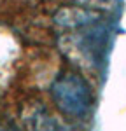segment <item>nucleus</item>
Listing matches in <instances>:
<instances>
[{"instance_id": "f257e3e1", "label": "nucleus", "mask_w": 126, "mask_h": 131, "mask_svg": "<svg viewBox=\"0 0 126 131\" xmlns=\"http://www.w3.org/2000/svg\"><path fill=\"white\" fill-rule=\"evenodd\" d=\"M68 30L70 35L67 37L65 49L70 52V58L91 70L102 72V68L109 63V54L114 44L112 26L102 21L98 14L94 19Z\"/></svg>"}, {"instance_id": "f03ea898", "label": "nucleus", "mask_w": 126, "mask_h": 131, "mask_svg": "<svg viewBox=\"0 0 126 131\" xmlns=\"http://www.w3.org/2000/svg\"><path fill=\"white\" fill-rule=\"evenodd\" d=\"M51 96L54 105L68 117L82 119L89 115L94 105L91 86L81 73L63 72L51 84Z\"/></svg>"}, {"instance_id": "7ed1b4c3", "label": "nucleus", "mask_w": 126, "mask_h": 131, "mask_svg": "<svg viewBox=\"0 0 126 131\" xmlns=\"http://www.w3.org/2000/svg\"><path fill=\"white\" fill-rule=\"evenodd\" d=\"M25 124L28 131H74L61 119L52 115L46 107H33L25 114Z\"/></svg>"}, {"instance_id": "20e7f679", "label": "nucleus", "mask_w": 126, "mask_h": 131, "mask_svg": "<svg viewBox=\"0 0 126 131\" xmlns=\"http://www.w3.org/2000/svg\"><path fill=\"white\" fill-rule=\"evenodd\" d=\"M82 7H94V9H114L121 4V0H75Z\"/></svg>"}, {"instance_id": "39448f33", "label": "nucleus", "mask_w": 126, "mask_h": 131, "mask_svg": "<svg viewBox=\"0 0 126 131\" xmlns=\"http://www.w3.org/2000/svg\"><path fill=\"white\" fill-rule=\"evenodd\" d=\"M0 131H19L12 122L9 121H4V119H0Z\"/></svg>"}]
</instances>
